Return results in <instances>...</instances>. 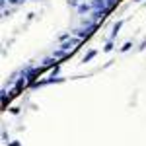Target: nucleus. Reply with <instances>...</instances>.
I'll use <instances>...</instances> for the list:
<instances>
[{"mask_svg":"<svg viewBox=\"0 0 146 146\" xmlns=\"http://www.w3.org/2000/svg\"><path fill=\"white\" fill-rule=\"evenodd\" d=\"M131 47H133V43H125V45L121 47V53H125V51H129Z\"/></svg>","mask_w":146,"mask_h":146,"instance_id":"obj_7","label":"nucleus"},{"mask_svg":"<svg viewBox=\"0 0 146 146\" xmlns=\"http://www.w3.org/2000/svg\"><path fill=\"white\" fill-rule=\"evenodd\" d=\"M8 146H22V144H20L18 140H14V142H8Z\"/></svg>","mask_w":146,"mask_h":146,"instance_id":"obj_9","label":"nucleus"},{"mask_svg":"<svg viewBox=\"0 0 146 146\" xmlns=\"http://www.w3.org/2000/svg\"><path fill=\"white\" fill-rule=\"evenodd\" d=\"M60 82H64V78H47V80H39V82H33L35 88H41V86H49V84H60Z\"/></svg>","mask_w":146,"mask_h":146,"instance_id":"obj_1","label":"nucleus"},{"mask_svg":"<svg viewBox=\"0 0 146 146\" xmlns=\"http://www.w3.org/2000/svg\"><path fill=\"white\" fill-rule=\"evenodd\" d=\"M90 4H92L94 10H103V8H107V6H105V0H92Z\"/></svg>","mask_w":146,"mask_h":146,"instance_id":"obj_3","label":"nucleus"},{"mask_svg":"<svg viewBox=\"0 0 146 146\" xmlns=\"http://www.w3.org/2000/svg\"><path fill=\"white\" fill-rule=\"evenodd\" d=\"M135 2H140V0H135Z\"/></svg>","mask_w":146,"mask_h":146,"instance_id":"obj_11","label":"nucleus"},{"mask_svg":"<svg viewBox=\"0 0 146 146\" xmlns=\"http://www.w3.org/2000/svg\"><path fill=\"white\" fill-rule=\"evenodd\" d=\"M70 35H72V31H70V33H64V35H60L58 39H60V41H66V39H70Z\"/></svg>","mask_w":146,"mask_h":146,"instance_id":"obj_8","label":"nucleus"},{"mask_svg":"<svg viewBox=\"0 0 146 146\" xmlns=\"http://www.w3.org/2000/svg\"><path fill=\"white\" fill-rule=\"evenodd\" d=\"M111 49H113V41H107V45L103 47V51H105V53H109Z\"/></svg>","mask_w":146,"mask_h":146,"instance_id":"obj_6","label":"nucleus"},{"mask_svg":"<svg viewBox=\"0 0 146 146\" xmlns=\"http://www.w3.org/2000/svg\"><path fill=\"white\" fill-rule=\"evenodd\" d=\"M123 23H125V20H121V22H117L113 25V33H111V37H109V41H113V37H117V33H119L121 27H123Z\"/></svg>","mask_w":146,"mask_h":146,"instance_id":"obj_2","label":"nucleus"},{"mask_svg":"<svg viewBox=\"0 0 146 146\" xmlns=\"http://www.w3.org/2000/svg\"><path fill=\"white\" fill-rule=\"evenodd\" d=\"M20 2H22V4H23V2H25V0H20Z\"/></svg>","mask_w":146,"mask_h":146,"instance_id":"obj_10","label":"nucleus"},{"mask_svg":"<svg viewBox=\"0 0 146 146\" xmlns=\"http://www.w3.org/2000/svg\"><path fill=\"white\" fill-rule=\"evenodd\" d=\"M76 10H78L80 14H86V12L94 10V8H92V4H90V2H88V4H80V6H78V8H76Z\"/></svg>","mask_w":146,"mask_h":146,"instance_id":"obj_4","label":"nucleus"},{"mask_svg":"<svg viewBox=\"0 0 146 146\" xmlns=\"http://www.w3.org/2000/svg\"><path fill=\"white\" fill-rule=\"evenodd\" d=\"M96 55H98V51H90L88 55H86L84 58H82V62H90V60H92V58H94Z\"/></svg>","mask_w":146,"mask_h":146,"instance_id":"obj_5","label":"nucleus"}]
</instances>
